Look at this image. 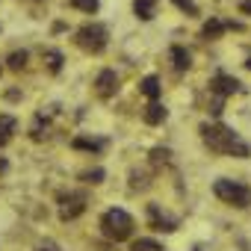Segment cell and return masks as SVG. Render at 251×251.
I'll list each match as a JSON object with an SVG mask.
<instances>
[{
	"mask_svg": "<svg viewBox=\"0 0 251 251\" xmlns=\"http://www.w3.org/2000/svg\"><path fill=\"white\" fill-rule=\"evenodd\" d=\"M201 139H204V145H207L210 151H216V154H227V157H236V160L251 157V148H248L230 127H225L222 121H216V124H201Z\"/></svg>",
	"mask_w": 251,
	"mask_h": 251,
	"instance_id": "1",
	"label": "cell"
},
{
	"mask_svg": "<svg viewBox=\"0 0 251 251\" xmlns=\"http://www.w3.org/2000/svg\"><path fill=\"white\" fill-rule=\"evenodd\" d=\"M133 216L127 213V210H118V207H112V210H106L103 216H100V233L106 236V239H112V242H124V239H130L133 236Z\"/></svg>",
	"mask_w": 251,
	"mask_h": 251,
	"instance_id": "2",
	"label": "cell"
},
{
	"mask_svg": "<svg viewBox=\"0 0 251 251\" xmlns=\"http://www.w3.org/2000/svg\"><path fill=\"white\" fill-rule=\"evenodd\" d=\"M213 192H216V198H222L230 207H248L251 204V186H245L239 180H230V177H219L213 183Z\"/></svg>",
	"mask_w": 251,
	"mask_h": 251,
	"instance_id": "3",
	"label": "cell"
},
{
	"mask_svg": "<svg viewBox=\"0 0 251 251\" xmlns=\"http://www.w3.org/2000/svg\"><path fill=\"white\" fill-rule=\"evenodd\" d=\"M106 39H109L106 36V27H100V24H86V27H80L74 33L77 48L86 50V53H100L106 48Z\"/></svg>",
	"mask_w": 251,
	"mask_h": 251,
	"instance_id": "4",
	"label": "cell"
},
{
	"mask_svg": "<svg viewBox=\"0 0 251 251\" xmlns=\"http://www.w3.org/2000/svg\"><path fill=\"white\" fill-rule=\"evenodd\" d=\"M86 192H68V195H59V219L62 222H74L77 216L86 213Z\"/></svg>",
	"mask_w": 251,
	"mask_h": 251,
	"instance_id": "5",
	"label": "cell"
},
{
	"mask_svg": "<svg viewBox=\"0 0 251 251\" xmlns=\"http://www.w3.org/2000/svg\"><path fill=\"white\" fill-rule=\"evenodd\" d=\"M210 89L219 95V98H227V95H239L242 92V83L236 80V77H230V74H216L213 80H210Z\"/></svg>",
	"mask_w": 251,
	"mask_h": 251,
	"instance_id": "6",
	"label": "cell"
},
{
	"mask_svg": "<svg viewBox=\"0 0 251 251\" xmlns=\"http://www.w3.org/2000/svg\"><path fill=\"white\" fill-rule=\"evenodd\" d=\"M95 92H98V98L109 100V98L118 92V77H115V71L103 68V71L98 74V80H95Z\"/></svg>",
	"mask_w": 251,
	"mask_h": 251,
	"instance_id": "7",
	"label": "cell"
},
{
	"mask_svg": "<svg viewBox=\"0 0 251 251\" xmlns=\"http://www.w3.org/2000/svg\"><path fill=\"white\" fill-rule=\"evenodd\" d=\"M148 216H151V227H154V230H163V233H172V230H177V219H169V216H163L157 204H151V207H148Z\"/></svg>",
	"mask_w": 251,
	"mask_h": 251,
	"instance_id": "8",
	"label": "cell"
},
{
	"mask_svg": "<svg viewBox=\"0 0 251 251\" xmlns=\"http://www.w3.org/2000/svg\"><path fill=\"white\" fill-rule=\"evenodd\" d=\"M230 27H233V30H239V24H233V21H219V18H210V21L204 24L201 36H204V39H219V36H222L225 30H230Z\"/></svg>",
	"mask_w": 251,
	"mask_h": 251,
	"instance_id": "9",
	"label": "cell"
},
{
	"mask_svg": "<svg viewBox=\"0 0 251 251\" xmlns=\"http://www.w3.org/2000/svg\"><path fill=\"white\" fill-rule=\"evenodd\" d=\"M172 62H175V71H189L192 56H189V50H186V48L175 45V48H172Z\"/></svg>",
	"mask_w": 251,
	"mask_h": 251,
	"instance_id": "10",
	"label": "cell"
},
{
	"mask_svg": "<svg viewBox=\"0 0 251 251\" xmlns=\"http://www.w3.org/2000/svg\"><path fill=\"white\" fill-rule=\"evenodd\" d=\"M166 115H169V112H166V106H163L160 100H151V103L145 106V121H148V124H163Z\"/></svg>",
	"mask_w": 251,
	"mask_h": 251,
	"instance_id": "11",
	"label": "cell"
},
{
	"mask_svg": "<svg viewBox=\"0 0 251 251\" xmlns=\"http://www.w3.org/2000/svg\"><path fill=\"white\" fill-rule=\"evenodd\" d=\"M15 127H18V121L12 118V115H0V148H3L9 139H12V133H15Z\"/></svg>",
	"mask_w": 251,
	"mask_h": 251,
	"instance_id": "12",
	"label": "cell"
},
{
	"mask_svg": "<svg viewBox=\"0 0 251 251\" xmlns=\"http://www.w3.org/2000/svg\"><path fill=\"white\" fill-rule=\"evenodd\" d=\"M154 9H157V0H133V12L142 21H151L154 18Z\"/></svg>",
	"mask_w": 251,
	"mask_h": 251,
	"instance_id": "13",
	"label": "cell"
},
{
	"mask_svg": "<svg viewBox=\"0 0 251 251\" xmlns=\"http://www.w3.org/2000/svg\"><path fill=\"white\" fill-rule=\"evenodd\" d=\"M139 89H142V95H145V98H151V100H157V98H160V80H157L154 74H148V77L142 80V86H139Z\"/></svg>",
	"mask_w": 251,
	"mask_h": 251,
	"instance_id": "14",
	"label": "cell"
},
{
	"mask_svg": "<svg viewBox=\"0 0 251 251\" xmlns=\"http://www.w3.org/2000/svg\"><path fill=\"white\" fill-rule=\"evenodd\" d=\"M6 68H9V71H21V68H27V50H15V53H9Z\"/></svg>",
	"mask_w": 251,
	"mask_h": 251,
	"instance_id": "15",
	"label": "cell"
},
{
	"mask_svg": "<svg viewBox=\"0 0 251 251\" xmlns=\"http://www.w3.org/2000/svg\"><path fill=\"white\" fill-rule=\"evenodd\" d=\"M71 145L80 148V151H100V148H103V139H86V136H77Z\"/></svg>",
	"mask_w": 251,
	"mask_h": 251,
	"instance_id": "16",
	"label": "cell"
},
{
	"mask_svg": "<svg viewBox=\"0 0 251 251\" xmlns=\"http://www.w3.org/2000/svg\"><path fill=\"white\" fill-rule=\"evenodd\" d=\"M45 62H48L50 74H59V71H62V53H59V50H48V53H45Z\"/></svg>",
	"mask_w": 251,
	"mask_h": 251,
	"instance_id": "17",
	"label": "cell"
},
{
	"mask_svg": "<svg viewBox=\"0 0 251 251\" xmlns=\"http://www.w3.org/2000/svg\"><path fill=\"white\" fill-rule=\"evenodd\" d=\"M130 251H163V248H160V242H154V239H136V242L130 245Z\"/></svg>",
	"mask_w": 251,
	"mask_h": 251,
	"instance_id": "18",
	"label": "cell"
},
{
	"mask_svg": "<svg viewBox=\"0 0 251 251\" xmlns=\"http://www.w3.org/2000/svg\"><path fill=\"white\" fill-rule=\"evenodd\" d=\"M71 6L74 9H80V12H98V0H71Z\"/></svg>",
	"mask_w": 251,
	"mask_h": 251,
	"instance_id": "19",
	"label": "cell"
},
{
	"mask_svg": "<svg viewBox=\"0 0 251 251\" xmlns=\"http://www.w3.org/2000/svg\"><path fill=\"white\" fill-rule=\"evenodd\" d=\"M172 3H175L177 9H183L186 15H198V6L192 3V0H172Z\"/></svg>",
	"mask_w": 251,
	"mask_h": 251,
	"instance_id": "20",
	"label": "cell"
},
{
	"mask_svg": "<svg viewBox=\"0 0 251 251\" xmlns=\"http://www.w3.org/2000/svg\"><path fill=\"white\" fill-rule=\"evenodd\" d=\"M169 157H172L169 148H154L151 151V163H169Z\"/></svg>",
	"mask_w": 251,
	"mask_h": 251,
	"instance_id": "21",
	"label": "cell"
},
{
	"mask_svg": "<svg viewBox=\"0 0 251 251\" xmlns=\"http://www.w3.org/2000/svg\"><path fill=\"white\" fill-rule=\"evenodd\" d=\"M86 183H100V177H103V169H95V172H83L80 175Z\"/></svg>",
	"mask_w": 251,
	"mask_h": 251,
	"instance_id": "22",
	"label": "cell"
},
{
	"mask_svg": "<svg viewBox=\"0 0 251 251\" xmlns=\"http://www.w3.org/2000/svg\"><path fill=\"white\" fill-rule=\"evenodd\" d=\"M36 251H59V245H56L53 239H45V242H39V245H36Z\"/></svg>",
	"mask_w": 251,
	"mask_h": 251,
	"instance_id": "23",
	"label": "cell"
},
{
	"mask_svg": "<svg viewBox=\"0 0 251 251\" xmlns=\"http://www.w3.org/2000/svg\"><path fill=\"white\" fill-rule=\"evenodd\" d=\"M239 12H245V15H251V0H245V3H239Z\"/></svg>",
	"mask_w": 251,
	"mask_h": 251,
	"instance_id": "24",
	"label": "cell"
},
{
	"mask_svg": "<svg viewBox=\"0 0 251 251\" xmlns=\"http://www.w3.org/2000/svg\"><path fill=\"white\" fill-rule=\"evenodd\" d=\"M6 172V160H0V175H3Z\"/></svg>",
	"mask_w": 251,
	"mask_h": 251,
	"instance_id": "25",
	"label": "cell"
},
{
	"mask_svg": "<svg viewBox=\"0 0 251 251\" xmlns=\"http://www.w3.org/2000/svg\"><path fill=\"white\" fill-rule=\"evenodd\" d=\"M245 68H251V56H248V62H245Z\"/></svg>",
	"mask_w": 251,
	"mask_h": 251,
	"instance_id": "26",
	"label": "cell"
}]
</instances>
